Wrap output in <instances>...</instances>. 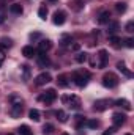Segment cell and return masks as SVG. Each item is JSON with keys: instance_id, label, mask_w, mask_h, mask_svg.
I'll return each mask as SVG.
<instances>
[{"instance_id": "cell-5", "label": "cell", "mask_w": 134, "mask_h": 135, "mask_svg": "<svg viewBox=\"0 0 134 135\" xmlns=\"http://www.w3.org/2000/svg\"><path fill=\"white\" fill-rule=\"evenodd\" d=\"M112 105H114V102L110 101V99H98L93 104V110L95 112H104V110H107Z\"/></svg>"}, {"instance_id": "cell-22", "label": "cell", "mask_w": 134, "mask_h": 135, "mask_svg": "<svg viewBox=\"0 0 134 135\" xmlns=\"http://www.w3.org/2000/svg\"><path fill=\"white\" fill-rule=\"evenodd\" d=\"M17 134H19V135H33V131H32L27 124H22V126H19Z\"/></svg>"}, {"instance_id": "cell-4", "label": "cell", "mask_w": 134, "mask_h": 135, "mask_svg": "<svg viewBox=\"0 0 134 135\" xmlns=\"http://www.w3.org/2000/svg\"><path fill=\"white\" fill-rule=\"evenodd\" d=\"M38 99H39L41 102H44L46 105H51L52 102L57 99V91H55L54 88H49V90H46L44 93H41Z\"/></svg>"}, {"instance_id": "cell-24", "label": "cell", "mask_w": 134, "mask_h": 135, "mask_svg": "<svg viewBox=\"0 0 134 135\" xmlns=\"http://www.w3.org/2000/svg\"><path fill=\"white\" fill-rule=\"evenodd\" d=\"M71 42H73L71 35H63V36L60 38V46H63V47H69V46H71Z\"/></svg>"}, {"instance_id": "cell-30", "label": "cell", "mask_w": 134, "mask_h": 135, "mask_svg": "<svg viewBox=\"0 0 134 135\" xmlns=\"http://www.w3.org/2000/svg\"><path fill=\"white\" fill-rule=\"evenodd\" d=\"M43 134H44V135H52V134H54V126H52V124H49V123H47V124H44V126H43Z\"/></svg>"}, {"instance_id": "cell-37", "label": "cell", "mask_w": 134, "mask_h": 135, "mask_svg": "<svg viewBox=\"0 0 134 135\" xmlns=\"http://www.w3.org/2000/svg\"><path fill=\"white\" fill-rule=\"evenodd\" d=\"M117 129H118V127H115V126H114V127H109V129L104 131V134L102 135H114L115 132H117Z\"/></svg>"}, {"instance_id": "cell-39", "label": "cell", "mask_w": 134, "mask_h": 135, "mask_svg": "<svg viewBox=\"0 0 134 135\" xmlns=\"http://www.w3.org/2000/svg\"><path fill=\"white\" fill-rule=\"evenodd\" d=\"M5 58H6V55H5V52H3V50H0V66L3 65V61H5Z\"/></svg>"}, {"instance_id": "cell-29", "label": "cell", "mask_w": 134, "mask_h": 135, "mask_svg": "<svg viewBox=\"0 0 134 135\" xmlns=\"http://www.w3.org/2000/svg\"><path fill=\"white\" fill-rule=\"evenodd\" d=\"M38 16H39V19H46V17H47V6H46V5H41V6H39Z\"/></svg>"}, {"instance_id": "cell-23", "label": "cell", "mask_w": 134, "mask_h": 135, "mask_svg": "<svg viewBox=\"0 0 134 135\" xmlns=\"http://www.w3.org/2000/svg\"><path fill=\"white\" fill-rule=\"evenodd\" d=\"M74 60L77 61V63H85L87 60H88V54H85V52H77L76 54V57H74Z\"/></svg>"}, {"instance_id": "cell-15", "label": "cell", "mask_w": 134, "mask_h": 135, "mask_svg": "<svg viewBox=\"0 0 134 135\" xmlns=\"http://www.w3.org/2000/svg\"><path fill=\"white\" fill-rule=\"evenodd\" d=\"M114 105H117V107H122V108H125L126 112H131V104L128 99H117V101H114Z\"/></svg>"}, {"instance_id": "cell-12", "label": "cell", "mask_w": 134, "mask_h": 135, "mask_svg": "<svg viewBox=\"0 0 134 135\" xmlns=\"http://www.w3.org/2000/svg\"><path fill=\"white\" fill-rule=\"evenodd\" d=\"M98 24L100 25H106V24H109L110 22V13L109 11H101L100 14H98Z\"/></svg>"}, {"instance_id": "cell-45", "label": "cell", "mask_w": 134, "mask_h": 135, "mask_svg": "<svg viewBox=\"0 0 134 135\" xmlns=\"http://www.w3.org/2000/svg\"><path fill=\"white\" fill-rule=\"evenodd\" d=\"M8 135H13V134H8Z\"/></svg>"}, {"instance_id": "cell-16", "label": "cell", "mask_w": 134, "mask_h": 135, "mask_svg": "<svg viewBox=\"0 0 134 135\" xmlns=\"http://www.w3.org/2000/svg\"><path fill=\"white\" fill-rule=\"evenodd\" d=\"M57 83H59L60 88H68V86H69V80H68L66 74H60V75L57 77Z\"/></svg>"}, {"instance_id": "cell-34", "label": "cell", "mask_w": 134, "mask_h": 135, "mask_svg": "<svg viewBox=\"0 0 134 135\" xmlns=\"http://www.w3.org/2000/svg\"><path fill=\"white\" fill-rule=\"evenodd\" d=\"M85 124H87V127H90V129H96V127L100 126V121H96V119H88V121H85Z\"/></svg>"}, {"instance_id": "cell-31", "label": "cell", "mask_w": 134, "mask_h": 135, "mask_svg": "<svg viewBox=\"0 0 134 135\" xmlns=\"http://www.w3.org/2000/svg\"><path fill=\"white\" fill-rule=\"evenodd\" d=\"M109 42L115 47H118V42H122V39L117 36V35H109Z\"/></svg>"}, {"instance_id": "cell-33", "label": "cell", "mask_w": 134, "mask_h": 135, "mask_svg": "<svg viewBox=\"0 0 134 135\" xmlns=\"http://www.w3.org/2000/svg\"><path fill=\"white\" fill-rule=\"evenodd\" d=\"M74 118H76V121H77V124H76V129H81V127L85 124V121H87V119H85L82 115H77V116H74Z\"/></svg>"}, {"instance_id": "cell-21", "label": "cell", "mask_w": 134, "mask_h": 135, "mask_svg": "<svg viewBox=\"0 0 134 135\" xmlns=\"http://www.w3.org/2000/svg\"><path fill=\"white\" fill-rule=\"evenodd\" d=\"M22 11H24V8H22L21 3H13V5H10V13H11V14H22Z\"/></svg>"}, {"instance_id": "cell-20", "label": "cell", "mask_w": 134, "mask_h": 135, "mask_svg": "<svg viewBox=\"0 0 134 135\" xmlns=\"http://www.w3.org/2000/svg\"><path fill=\"white\" fill-rule=\"evenodd\" d=\"M117 69H118L120 72H123L126 77H129V79L133 77V72H131V71H128V68H126V65H125L123 61H118V63H117Z\"/></svg>"}, {"instance_id": "cell-40", "label": "cell", "mask_w": 134, "mask_h": 135, "mask_svg": "<svg viewBox=\"0 0 134 135\" xmlns=\"http://www.w3.org/2000/svg\"><path fill=\"white\" fill-rule=\"evenodd\" d=\"M30 38H32V39H36V38H39V33H38V32H35V33H30Z\"/></svg>"}, {"instance_id": "cell-10", "label": "cell", "mask_w": 134, "mask_h": 135, "mask_svg": "<svg viewBox=\"0 0 134 135\" xmlns=\"http://www.w3.org/2000/svg\"><path fill=\"white\" fill-rule=\"evenodd\" d=\"M65 21H66V14H65L63 11H55V13H54L52 22H54L55 25H63Z\"/></svg>"}, {"instance_id": "cell-18", "label": "cell", "mask_w": 134, "mask_h": 135, "mask_svg": "<svg viewBox=\"0 0 134 135\" xmlns=\"http://www.w3.org/2000/svg\"><path fill=\"white\" fill-rule=\"evenodd\" d=\"M21 71H22V82H29V80H30V74H32L30 66L22 65V66H21Z\"/></svg>"}, {"instance_id": "cell-19", "label": "cell", "mask_w": 134, "mask_h": 135, "mask_svg": "<svg viewBox=\"0 0 134 135\" xmlns=\"http://www.w3.org/2000/svg\"><path fill=\"white\" fill-rule=\"evenodd\" d=\"M35 49L33 46H25V47H22V55L25 57V58H33L35 57Z\"/></svg>"}, {"instance_id": "cell-26", "label": "cell", "mask_w": 134, "mask_h": 135, "mask_svg": "<svg viewBox=\"0 0 134 135\" xmlns=\"http://www.w3.org/2000/svg\"><path fill=\"white\" fill-rule=\"evenodd\" d=\"M11 116L13 118H19L21 115H22V105H14V107H11Z\"/></svg>"}, {"instance_id": "cell-6", "label": "cell", "mask_w": 134, "mask_h": 135, "mask_svg": "<svg viewBox=\"0 0 134 135\" xmlns=\"http://www.w3.org/2000/svg\"><path fill=\"white\" fill-rule=\"evenodd\" d=\"M49 82H52V75L49 74V72H41V74H38L36 77H35V85H38V86H43V85H47Z\"/></svg>"}, {"instance_id": "cell-43", "label": "cell", "mask_w": 134, "mask_h": 135, "mask_svg": "<svg viewBox=\"0 0 134 135\" xmlns=\"http://www.w3.org/2000/svg\"><path fill=\"white\" fill-rule=\"evenodd\" d=\"M62 135H68V134H65V132H63V134H62Z\"/></svg>"}, {"instance_id": "cell-13", "label": "cell", "mask_w": 134, "mask_h": 135, "mask_svg": "<svg viewBox=\"0 0 134 135\" xmlns=\"http://www.w3.org/2000/svg\"><path fill=\"white\" fill-rule=\"evenodd\" d=\"M13 47V39H10V38H6V36H3V38H0V50H8V49H11Z\"/></svg>"}, {"instance_id": "cell-14", "label": "cell", "mask_w": 134, "mask_h": 135, "mask_svg": "<svg viewBox=\"0 0 134 135\" xmlns=\"http://www.w3.org/2000/svg\"><path fill=\"white\" fill-rule=\"evenodd\" d=\"M84 6H85V3H84V0H71L69 2V8L73 9V11H82L84 9Z\"/></svg>"}, {"instance_id": "cell-44", "label": "cell", "mask_w": 134, "mask_h": 135, "mask_svg": "<svg viewBox=\"0 0 134 135\" xmlns=\"http://www.w3.org/2000/svg\"><path fill=\"white\" fill-rule=\"evenodd\" d=\"M125 135H133V134H125Z\"/></svg>"}, {"instance_id": "cell-1", "label": "cell", "mask_w": 134, "mask_h": 135, "mask_svg": "<svg viewBox=\"0 0 134 135\" xmlns=\"http://www.w3.org/2000/svg\"><path fill=\"white\" fill-rule=\"evenodd\" d=\"M62 102L66 105L68 108H71V110H79L82 107V102H81V99L76 94H65V96H62Z\"/></svg>"}, {"instance_id": "cell-32", "label": "cell", "mask_w": 134, "mask_h": 135, "mask_svg": "<svg viewBox=\"0 0 134 135\" xmlns=\"http://www.w3.org/2000/svg\"><path fill=\"white\" fill-rule=\"evenodd\" d=\"M115 9H117V13H125L126 11V3L125 2H118V3H115Z\"/></svg>"}, {"instance_id": "cell-38", "label": "cell", "mask_w": 134, "mask_h": 135, "mask_svg": "<svg viewBox=\"0 0 134 135\" xmlns=\"http://www.w3.org/2000/svg\"><path fill=\"white\" fill-rule=\"evenodd\" d=\"M69 47H71V50H74V52H77V50L81 49V44H79V42H74V44H71Z\"/></svg>"}, {"instance_id": "cell-25", "label": "cell", "mask_w": 134, "mask_h": 135, "mask_svg": "<svg viewBox=\"0 0 134 135\" xmlns=\"http://www.w3.org/2000/svg\"><path fill=\"white\" fill-rule=\"evenodd\" d=\"M29 118L32 119V121H39L41 119V113H39V110H36V108H32L30 112H29Z\"/></svg>"}, {"instance_id": "cell-11", "label": "cell", "mask_w": 134, "mask_h": 135, "mask_svg": "<svg viewBox=\"0 0 134 135\" xmlns=\"http://www.w3.org/2000/svg\"><path fill=\"white\" fill-rule=\"evenodd\" d=\"M51 47H52V41L51 39H41L38 42V50L43 52V54H46L47 50H51Z\"/></svg>"}, {"instance_id": "cell-36", "label": "cell", "mask_w": 134, "mask_h": 135, "mask_svg": "<svg viewBox=\"0 0 134 135\" xmlns=\"http://www.w3.org/2000/svg\"><path fill=\"white\" fill-rule=\"evenodd\" d=\"M125 46L129 47V49H133L134 47V38H126L125 39Z\"/></svg>"}, {"instance_id": "cell-28", "label": "cell", "mask_w": 134, "mask_h": 135, "mask_svg": "<svg viewBox=\"0 0 134 135\" xmlns=\"http://www.w3.org/2000/svg\"><path fill=\"white\" fill-rule=\"evenodd\" d=\"M55 116H57V119H59L60 123H66L68 121V115L63 110H57V112H55Z\"/></svg>"}, {"instance_id": "cell-27", "label": "cell", "mask_w": 134, "mask_h": 135, "mask_svg": "<svg viewBox=\"0 0 134 135\" xmlns=\"http://www.w3.org/2000/svg\"><path fill=\"white\" fill-rule=\"evenodd\" d=\"M118 28H120V24H118V22H109V30H107V33L115 35L118 32Z\"/></svg>"}, {"instance_id": "cell-3", "label": "cell", "mask_w": 134, "mask_h": 135, "mask_svg": "<svg viewBox=\"0 0 134 135\" xmlns=\"http://www.w3.org/2000/svg\"><path fill=\"white\" fill-rule=\"evenodd\" d=\"M88 79H90V74L88 72H73V80L74 83L79 86V88H84L87 83H88Z\"/></svg>"}, {"instance_id": "cell-9", "label": "cell", "mask_w": 134, "mask_h": 135, "mask_svg": "<svg viewBox=\"0 0 134 135\" xmlns=\"http://www.w3.org/2000/svg\"><path fill=\"white\" fill-rule=\"evenodd\" d=\"M36 63H38L39 68H47L51 65V60H49V57H47L46 54L39 52V55H36Z\"/></svg>"}, {"instance_id": "cell-2", "label": "cell", "mask_w": 134, "mask_h": 135, "mask_svg": "<svg viewBox=\"0 0 134 135\" xmlns=\"http://www.w3.org/2000/svg\"><path fill=\"white\" fill-rule=\"evenodd\" d=\"M118 82H120V79H118L114 72H106V74L102 75V86H106V88H109V90L115 88V86L118 85Z\"/></svg>"}, {"instance_id": "cell-8", "label": "cell", "mask_w": 134, "mask_h": 135, "mask_svg": "<svg viewBox=\"0 0 134 135\" xmlns=\"http://www.w3.org/2000/svg\"><path fill=\"white\" fill-rule=\"evenodd\" d=\"M112 123L115 127H122L126 123V115L125 113H114L112 115Z\"/></svg>"}, {"instance_id": "cell-17", "label": "cell", "mask_w": 134, "mask_h": 135, "mask_svg": "<svg viewBox=\"0 0 134 135\" xmlns=\"http://www.w3.org/2000/svg\"><path fill=\"white\" fill-rule=\"evenodd\" d=\"M10 104H11V107H14V105H22L24 107V99L19 96V94H11L10 96Z\"/></svg>"}, {"instance_id": "cell-41", "label": "cell", "mask_w": 134, "mask_h": 135, "mask_svg": "<svg viewBox=\"0 0 134 135\" xmlns=\"http://www.w3.org/2000/svg\"><path fill=\"white\" fill-rule=\"evenodd\" d=\"M3 21H5V17H3V16H0V24H2Z\"/></svg>"}, {"instance_id": "cell-42", "label": "cell", "mask_w": 134, "mask_h": 135, "mask_svg": "<svg viewBox=\"0 0 134 135\" xmlns=\"http://www.w3.org/2000/svg\"><path fill=\"white\" fill-rule=\"evenodd\" d=\"M47 2H52V3H54V2H57V0H47Z\"/></svg>"}, {"instance_id": "cell-35", "label": "cell", "mask_w": 134, "mask_h": 135, "mask_svg": "<svg viewBox=\"0 0 134 135\" xmlns=\"http://www.w3.org/2000/svg\"><path fill=\"white\" fill-rule=\"evenodd\" d=\"M125 30H126L128 33H133V32H134V22H133V21H129V22L126 24V27H125Z\"/></svg>"}, {"instance_id": "cell-7", "label": "cell", "mask_w": 134, "mask_h": 135, "mask_svg": "<svg viewBox=\"0 0 134 135\" xmlns=\"http://www.w3.org/2000/svg\"><path fill=\"white\" fill-rule=\"evenodd\" d=\"M98 61H96V66L102 69V68L107 66V60H109V55H107V50H104V49H101L100 52H98Z\"/></svg>"}]
</instances>
